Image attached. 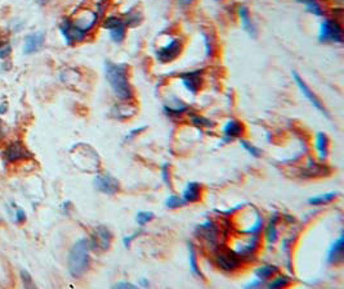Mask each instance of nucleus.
<instances>
[{"mask_svg":"<svg viewBox=\"0 0 344 289\" xmlns=\"http://www.w3.org/2000/svg\"><path fill=\"white\" fill-rule=\"evenodd\" d=\"M104 76H106L108 85L112 89L113 94L119 99L129 101L133 98V89L128 79L127 65L106 61L104 62Z\"/></svg>","mask_w":344,"mask_h":289,"instance_id":"1","label":"nucleus"},{"mask_svg":"<svg viewBox=\"0 0 344 289\" xmlns=\"http://www.w3.org/2000/svg\"><path fill=\"white\" fill-rule=\"evenodd\" d=\"M90 242L89 239H79L74 245H72L70 254H68V271L74 277L83 276L89 268L90 263Z\"/></svg>","mask_w":344,"mask_h":289,"instance_id":"2","label":"nucleus"},{"mask_svg":"<svg viewBox=\"0 0 344 289\" xmlns=\"http://www.w3.org/2000/svg\"><path fill=\"white\" fill-rule=\"evenodd\" d=\"M318 40L321 43H343V29L335 20H325L321 22L318 31Z\"/></svg>","mask_w":344,"mask_h":289,"instance_id":"3","label":"nucleus"},{"mask_svg":"<svg viewBox=\"0 0 344 289\" xmlns=\"http://www.w3.org/2000/svg\"><path fill=\"white\" fill-rule=\"evenodd\" d=\"M182 51H183V44H182V42L179 39L174 38L170 39V42L168 43V44L159 48L156 51V53H155V56H156L157 62L165 65V63H170L173 62L174 59L178 58V57L181 56Z\"/></svg>","mask_w":344,"mask_h":289,"instance_id":"4","label":"nucleus"},{"mask_svg":"<svg viewBox=\"0 0 344 289\" xmlns=\"http://www.w3.org/2000/svg\"><path fill=\"white\" fill-rule=\"evenodd\" d=\"M214 258L218 267L224 271H234L241 265V257L231 249H218Z\"/></svg>","mask_w":344,"mask_h":289,"instance_id":"5","label":"nucleus"},{"mask_svg":"<svg viewBox=\"0 0 344 289\" xmlns=\"http://www.w3.org/2000/svg\"><path fill=\"white\" fill-rule=\"evenodd\" d=\"M293 79H294V81H295V84H297L298 88H299L300 92H302V94L304 95L307 99H308L309 103H311L312 106L314 107V108H317L318 111H320L321 113H323V115L326 116V117H329V112H327V109L325 108V106H323L322 102H321L320 99H318L317 95L314 94L311 89L308 88V85H307V84L304 83V80H303L302 77L298 75V72L293 71Z\"/></svg>","mask_w":344,"mask_h":289,"instance_id":"6","label":"nucleus"},{"mask_svg":"<svg viewBox=\"0 0 344 289\" xmlns=\"http://www.w3.org/2000/svg\"><path fill=\"white\" fill-rule=\"evenodd\" d=\"M103 27L108 30L110 38L113 43H122L127 36V25L122 18L108 17L103 21Z\"/></svg>","mask_w":344,"mask_h":289,"instance_id":"7","label":"nucleus"},{"mask_svg":"<svg viewBox=\"0 0 344 289\" xmlns=\"http://www.w3.org/2000/svg\"><path fill=\"white\" fill-rule=\"evenodd\" d=\"M60 31L62 34L63 39L67 44H74V43H80L85 39L86 33L76 26L72 21L63 20L60 25Z\"/></svg>","mask_w":344,"mask_h":289,"instance_id":"8","label":"nucleus"},{"mask_svg":"<svg viewBox=\"0 0 344 289\" xmlns=\"http://www.w3.org/2000/svg\"><path fill=\"white\" fill-rule=\"evenodd\" d=\"M112 234L104 226H97L93 231L92 239H90V247L98 248L101 251H107L111 245Z\"/></svg>","mask_w":344,"mask_h":289,"instance_id":"9","label":"nucleus"},{"mask_svg":"<svg viewBox=\"0 0 344 289\" xmlns=\"http://www.w3.org/2000/svg\"><path fill=\"white\" fill-rule=\"evenodd\" d=\"M182 85L184 86V89L190 92L191 94H197V92L201 88L202 84V71L201 70H195V71H188L182 74L181 76Z\"/></svg>","mask_w":344,"mask_h":289,"instance_id":"10","label":"nucleus"},{"mask_svg":"<svg viewBox=\"0 0 344 289\" xmlns=\"http://www.w3.org/2000/svg\"><path fill=\"white\" fill-rule=\"evenodd\" d=\"M196 235L209 245H215L218 240V227L211 220H206L196 227Z\"/></svg>","mask_w":344,"mask_h":289,"instance_id":"11","label":"nucleus"},{"mask_svg":"<svg viewBox=\"0 0 344 289\" xmlns=\"http://www.w3.org/2000/svg\"><path fill=\"white\" fill-rule=\"evenodd\" d=\"M94 186L99 192L112 195L119 190V181L116 180L113 176H111L110 174L97 175L94 179Z\"/></svg>","mask_w":344,"mask_h":289,"instance_id":"12","label":"nucleus"},{"mask_svg":"<svg viewBox=\"0 0 344 289\" xmlns=\"http://www.w3.org/2000/svg\"><path fill=\"white\" fill-rule=\"evenodd\" d=\"M4 157H6L7 162H16V161L30 158L31 153L27 151L21 142H15L8 145L4 152Z\"/></svg>","mask_w":344,"mask_h":289,"instance_id":"13","label":"nucleus"},{"mask_svg":"<svg viewBox=\"0 0 344 289\" xmlns=\"http://www.w3.org/2000/svg\"><path fill=\"white\" fill-rule=\"evenodd\" d=\"M244 133V125L239 120H228L223 126L222 143H228L236 138H240Z\"/></svg>","mask_w":344,"mask_h":289,"instance_id":"14","label":"nucleus"},{"mask_svg":"<svg viewBox=\"0 0 344 289\" xmlns=\"http://www.w3.org/2000/svg\"><path fill=\"white\" fill-rule=\"evenodd\" d=\"M344 260V236L343 234L339 235L338 238L334 240L331 245H330L329 251H327L326 261L332 265L343 262Z\"/></svg>","mask_w":344,"mask_h":289,"instance_id":"15","label":"nucleus"},{"mask_svg":"<svg viewBox=\"0 0 344 289\" xmlns=\"http://www.w3.org/2000/svg\"><path fill=\"white\" fill-rule=\"evenodd\" d=\"M249 239L245 243L235 245L234 251L243 258V257H249L258 249L259 245V234H249Z\"/></svg>","mask_w":344,"mask_h":289,"instance_id":"16","label":"nucleus"},{"mask_svg":"<svg viewBox=\"0 0 344 289\" xmlns=\"http://www.w3.org/2000/svg\"><path fill=\"white\" fill-rule=\"evenodd\" d=\"M44 34L43 33H34L31 35L27 36L25 39V45H24V53L25 54H31L35 53L40 49V47L44 43Z\"/></svg>","mask_w":344,"mask_h":289,"instance_id":"17","label":"nucleus"},{"mask_svg":"<svg viewBox=\"0 0 344 289\" xmlns=\"http://www.w3.org/2000/svg\"><path fill=\"white\" fill-rule=\"evenodd\" d=\"M238 13L239 17H240L241 20V24H243L244 30H245L252 38H255V36H257V27H255V25L253 24L252 21V18H250L249 9H248L247 7L240 6L238 8Z\"/></svg>","mask_w":344,"mask_h":289,"instance_id":"18","label":"nucleus"},{"mask_svg":"<svg viewBox=\"0 0 344 289\" xmlns=\"http://www.w3.org/2000/svg\"><path fill=\"white\" fill-rule=\"evenodd\" d=\"M201 197V192H200V184L199 183H188L187 186L184 188L183 193H182V199L186 203H193L197 202Z\"/></svg>","mask_w":344,"mask_h":289,"instance_id":"19","label":"nucleus"},{"mask_svg":"<svg viewBox=\"0 0 344 289\" xmlns=\"http://www.w3.org/2000/svg\"><path fill=\"white\" fill-rule=\"evenodd\" d=\"M187 108L188 107L186 106V104H184L183 102L181 101V99H178L177 97H173L172 99H169V102H168V103H165V107H164L166 115H170V116L181 115V113L186 112V111H187Z\"/></svg>","mask_w":344,"mask_h":289,"instance_id":"20","label":"nucleus"},{"mask_svg":"<svg viewBox=\"0 0 344 289\" xmlns=\"http://www.w3.org/2000/svg\"><path fill=\"white\" fill-rule=\"evenodd\" d=\"M314 147L317 151L318 157L321 159H325L329 153V139H327L326 134L317 133L316 134V140H314Z\"/></svg>","mask_w":344,"mask_h":289,"instance_id":"21","label":"nucleus"},{"mask_svg":"<svg viewBox=\"0 0 344 289\" xmlns=\"http://www.w3.org/2000/svg\"><path fill=\"white\" fill-rule=\"evenodd\" d=\"M276 272H277L276 266L263 265V266H259V267L255 270L254 275H255V277L261 281V283H266V281L270 280L271 276L276 274Z\"/></svg>","mask_w":344,"mask_h":289,"instance_id":"22","label":"nucleus"},{"mask_svg":"<svg viewBox=\"0 0 344 289\" xmlns=\"http://www.w3.org/2000/svg\"><path fill=\"white\" fill-rule=\"evenodd\" d=\"M277 220H279V215L275 213L273 217L270 220V222H268L267 227H266V239H267L268 244H273L277 240Z\"/></svg>","mask_w":344,"mask_h":289,"instance_id":"23","label":"nucleus"},{"mask_svg":"<svg viewBox=\"0 0 344 289\" xmlns=\"http://www.w3.org/2000/svg\"><path fill=\"white\" fill-rule=\"evenodd\" d=\"M335 197H336V192L323 193V194L313 195V197L309 198L308 203L311 204V206H321V204H325V203L331 202Z\"/></svg>","mask_w":344,"mask_h":289,"instance_id":"24","label":"nucleus"},{"mask_svg":"<svg viewBox=\"0 0 344 289\" xmlns=\"http://www.w3.org/2000/svg\"><path fill=\"white\" fill-rule=\"evenodd\" d=\"M188 263H190V270L192 271L193 275L196 276L201 277V271H200V267L197 265V258H196V252L193 245L188 244Z\"/></svg>","mask_w":344,"mask_h":289,"instance_id":"25","label":"nucleus"},{"mask_svg":"<svg viewBox=\"0 0 344 289\" xmlns=\"http://www.w3.org/2000/svg\"><path fill=\"white\" fill-rule=\"evenodd\" d=\"M297 2L300 4H304L307 11H308L309 13H312V15H316V16L323 15V11H322V8H321L320 3H318V0H297Z\"/></svg>","mask_w":344,"mask_h":289,"instance_id":"26","label":"nucleus"},{"mask_svg":"<svg viewBox=\"0 0 344 289\" xmlns=\"http://www.w3.org/2000/svg\"><path fill=\"white\" fill-rule=\"evenodd\" d=\"M262 227H263V217L259 215L258 211H255L254 224H253L250 227H248V229H245V230H243V233H245V234H259V231L262 230Z\"/></svg>","mask_w":344,"mask_h":289,"instance_id":"27","label":"nucleus"},{"mask_svg":"<svg viewBox=\"0 0 344 289\" xmlns=\"http://www.w3.org/2000/svg\"><path fill=\"white\" fill-rule=\"evenodd\" d=\"M184 204H186V202L182 199V197H178V195L172 194L165 199V207L172 208V210H174V208H179V207L184 206Z\"/></svg>","mask_w":344,"mask_h":289,"instance_id":"28","label":"nucleus"},{"mask_svg":"<svg viewBox=\"0 0 344 289\" xmlns=\"http://www.w3.org/2000/svg\"><path fill=\"white\" fill-rule=\"evenodd\" d=\"M289 283H290V279H289L288 276H285V275H281V276L275 277L272 281H270V283L267 284V288H270V289L284 288V286L289 285Z\"/></svg>","mask_w":344,"mask_h":289,"instance_id":"29","label":"nucleus"},{"mask_svg":"<svg viewBox=\"0 0 344 289\" xmlns=\"http://www.w3.org/2000/svg\"><path fill=\"white\" fill-rule=\"evenodd\" d=\"M240 144H241V147H243L244 149H245V151H247L248 153L250 154V156L255 157V158H259V157L262 156L261 149L255 147V145H253L252 143L247 142V140H241L240 139Z\"/></svg>","mask_w":344,"mask_h":289,"instance_id":"30","label":"nucleus"},{"mask_svg":"<svg viewBox=\"0 0 344 289\" xmlns=\"http://www.w3.org/2000/svg\"><path fill=\"white\" fill-rule=\"evenodd\" d=\"M140 20L141 17L138 16V12H137V11H129V12L125 15V18L123 21H124V24L127 25V26H136V25L140 24Z\"/></svg>","mask_w":344,"mask_h":289,"instance_id":"31","label":"nucleus"},{"mask_svg":"<svg viewBox=\"0 0 344 289\" xmlns=\"http://www.w3.org/2000/svg\"><path fill=\"white\" fill-rule=\"evenodd\" d=\"M152 218H154V213H152L151 211H141V212L137 213L136 221L138 222L140 226H143V225L151 221Z\"/></svg>","mask_w":344,"mask_h":289,"instance_id":"32","label":"nucleus"},{"mask_svg":"<svg viewBox=\"0 0 344 289\" xmlns=\"http://www.w3.org/2000/svg\"><path fill=\"white\" fill-rule=\"evenodd\" d=\"M322 172L323 168L320 165H317V163L312 162V161L307 166L306 170H304V174H308V176H320V175H322Z\"/></svg>","mask_w":344,"mask_h":289,"instance_id":"33","label":"nucleus"},{"mask_svg":"<svg viewBox=\"0 0 344 289\" xmlns=\"http://www.w3.org/2000/svg\"><path fill=\"white\" fill-rule=\"evenodd\" d=\"M191 121H192V124L197 127L214 126V122H211L210 120H208V118L202 117V116H193V117L191 118Z\"/></svg>","mask_w":344,"mask_h":289,"instance_id":"34","label":"nucleus"},{"mask_svg":"<svg viewBox=\"0 0 344 289\" xmlns=\"http://www.w3.org/2000/svg\"><path fill=\"white\" fill-rule=\"evenodd\" d=\"M201 35H202V40H204V45H205V54H206V57L213 56L214 47H213V43H211L210 36L205 33H201Z\"/></svg>","mask_w":344,"mask_h":289,"instance_id":"35","label":"nucleus"},{"mask_svg":"<svg viewBox=\"0 0 344 289\" xmlns=\"http://www.w3.org/2000/svg\"><path fill=\"white\" fill-rule=\"evenodd\" d=\"M161 179H163L164 183L166 185H170V174H169V165L168 163H164L163 167H161Z\"/></svg>","mask_w":344,"mask_h":289,"instance_id":"36","label":"nucleus"},{"mask_svg":"<svg viewBox=\"0 0 344 289\" xmlns=\"http://www.w3.org/2000/svg\"><path fill=\"white\" fill-rule=\"evenodd\" d=\"M21 279H22V281H24V285L26 286V288H29V286H34L30 274H29L27 271H25V270H22L21 271Z\"/></svg>","mask_w":344,"mask_h":289,"instance_id":"37","label":"nucleus"},{"mask_svg":"<svg viewBox=\"0 0 344 289\" xmlns=\"http://www.w3.org/2000/svg\"><path fill=\"white\" fill-rule=\"evenodd\" d=\"M145 129H146V126H141V127H137V129H134V130L129 131V133H128V135L125 136V140H128V142H129V140H132V139H133V138H136V136L138 135V134L142 133V131L145 130Z\"/></svg>","mask_w":344,"mask_h":289,"instance_id":"38","label":"nucleus"},{"mask_svg":"<svg viewBox=\"0 0 344 289\" xmlns=\"http://www.w3.org/2000/svg\"><path fill=\"white\" fill-rule=\"evenodd\" d=\"M140 233H134V234H132V235H127L125 236L124 239H123V243H124V245L127 248H129L131 247V244H132V242H133L134 239H136V236L138 235Z\"/></svg>","mask_w":344,"mask_h":289,"instance_id":"39","label":"nucleus"},{"mask_svg":"<svg viewBox=\"0 0 344 289\" xmlns=\"http://www.w3.org/2000/svg\"><path fill=\"white\" fill-rule=\"evenodd\" d=\"M11 52H12V48L9 47V45L0 48V58H6V57H8L9 54H11Z\"/></svg>","mask_w":344,"mask_h":289,"instance_id":"40","label":"nucleus"},{"mask_svg":"<svg viewBox=\"0 0 344 289\" xmlns=\"http://www.w3.org/2000/svg\"><path fill=\"white\" fill-rule=\"evenodd\" d=\"M262 284H263V283H261V281H259L258 279H257V277H254V279H253L252 281H249V283H248L247 285H245V288H247V289H249V288H258V286H261Z\"/></svg>","mask_w":344,"mask_h":289,"instance_id":"41","label":"nucleus"},{"mask_svg":"<svg viewBox=\"0 0 344 289\" xmlns=\"http://www.w3.org/2000/svg\"><path fill=\"white\" fill-rule=\"evenodd\" d=\"M115 288H136V285L128 281H120V283L115 284Z\"/></svg>","mask_w":344,"mask_h":289,"instance_id":"42","label":"nucleus"},{"mask_svg":"<svg viewBox=\"0 0 344 289\" xmlns=\"http://www.w3.org/2000/svg\"><path fill=\"white\" fill-rule=\"evenodd\" d=\"M17 222H22V221H25V212H24V210H20V208H17Z\"/></svg>","mask_w":344,"mask_h":289,"instance_id":"43","label":"nucleus"},{"mask_svg":"<svg viewBox=\"0 0 344 289\" xmlns=\"http://www.w3.org/2000/svg\"><path fill=\"white\" fill-rule=\"evenodd\" d=\"M192 2L193 0H178L179 6H182V7H188L191 3H192Z\"/></svg>","mask_w":344,"mask_h":289,"instance_id":"44","label":"nucleus"},{"mask_svg":"<svg viewBox=\"0 0 344 289\" xmlns=\"http://www.w3.org/2000/svg\"><path fill=\"white\" fill-rule=\"evenodd\" d=\"M7 108H8V106H7L6 102H4V103H2V106H0V113H6Z\"/></svg>","mask_w":344,"mask_h":289,"instance_id":"45","label":"nucleus"},{"mask_svg":"<svg viewBox=\"0 0 344 289\" xmlns=\"http://www.w3.org/2000/svg\"><path fill=\"white\" fill-rule=\"evenodd\" d=\"M149 281H147V280H146V279H142V280H141V285H143V286H149Z\"/></svg>","mask_w":344,"mask_h":289,"instance_id":"46","label":"nucleus"},{"mask_svg":"<svg viewBox=\"0 0 344 289\" xmlns=\"http://www.w3.org/2000/svg\"><path fill=\"white\" fill-rule=\"evenodd\" d=\"M4 131H3V124H2V121H0V138L3 136Z\"/></svg>","mask_w":344,"mask_h":289,"instance_id":"47","label":"nucleus"},{"mask_svg":"<svg viewBox=\"0 0 344 289\" xmlns=\"http://www.w3.org/2000/svg\"><path fill=\"white\" fill-rule=\"evenodd\" d=\"M36 2H38L39 4H45V3H48L49 0H36Z\"/></svg>","mask_w":344,"mask_h":289,"instance_id":"48","label":"nucleus"},{"mask_svg":"<svg viewBox=\"0 0 344 289\" xmlns=\"http://www.w3.org/2000/svg\"><path fill=\"white\" fill-rule=\"evenodd\" d=\"M217 2H219V0H217Z\"/></svg>","mask_w":344,"mask_h":289,"instance_id":"49","label":"nucleus"}]
</instances>
